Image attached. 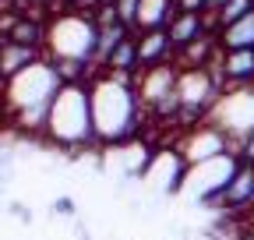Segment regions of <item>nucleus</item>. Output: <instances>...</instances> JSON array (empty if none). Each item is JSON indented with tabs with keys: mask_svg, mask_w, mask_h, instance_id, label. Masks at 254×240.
Segmentation results:
<instances>
[{
	"mask_svg": "<svg viewBox=\"0 0 254 240\" xmlns=\"http://www.w3.org/2000/svg\"><path fill=\"white\" fill-rule=\"evenodd\" d=\"M88 96H92V120H95L99 148H120L127 141L141 138L148 113L134 92V78L113 74V71H95L88 78Z\"/></svg>",
	"mask_w": 254,
	"mask_h": 240,
	"instance_id": "f257e3e1",
	"label": "nucleus"
},
{
	"mask_svg": "<svg viewBox=\"0 0 254 240\" xmlns=\"http://www.w3.org/2000/svg\"><path fill=\"white\" fill-rule=\"evenodd\" d=\"M60 85H64V78L46 57L36 60L32 67H25L21 74L7 78L0 85V106L7 113V124L21 134L43 138L46 113H50L53 96L60 92Z\"/></svg>",
	"mask_w": 254,
	"mask_h": 240,
	"instance_id": "f03ea898",
	"label": "nucleus"
},
{
	"mask_svg": "<svg viewBox=\"0 0 254 240\" xmlns=\"http://www.w3.org/2000/svg\"><path fill=\"white\" fill-rule=\"evenodd\" d=\"M43 141L60 148V152H85V148H99L95 141V120H92V96L88 81H64L60 92L50 103Z\"/></svg>",
	"mask_w": 254,
	"mask_h": 240,
	"instance_id": "7ed1b4c3",
	"label": "nucleus"
},
{
	"mask_svg": "<svg viewBox=\"0 0 254 240\" xmlns=\"http://www.w3.org/2000/svg\"><path fill=\"white\" fill-rule=\"evenodd\" d=\"M95 50H99V25H95L92 14L64 7L50 18L46 50H43V57L50 64H57V67L71 64V67L95 71Z\"/></svg>",
	"mask_w": 254,
	"mask_h": 240,
	"instance_id": "20e7f679",
	"label": "nucleus"
},
{
	"mask_svg": "<svg viewBox=\"0 0 254 240\" xmlns=\"http://www.w3.org/2000/svg\"><path fill=\"white\" fill-rule=\"evenodd\" d=\"M237 170H240V156L237 152H226V156L198 163V166H187L180 191H187L198 205H208V208L219 212V198H222V191H226V184L233 180Z\"/></svg>",
	"mask_w": 254,
	"mask_h": 240,
	"instance_id": "39448f33",
	"label": "nucleus"
},
{
	"mask_svg": "<svg viewBox=\"0 0 254 240\" xmlns=\"http://www.w3.org/2000/svg\"><path fill=\"white\" fill-rule=\"evenodd\" d=\"M208 124L226 134L230 145H233V152H237V145L254 131V85H247V88H226V92L219 96V103L212 106Z\"/></svg>",
	"mask_w": 254,
	"mask_h": 240,
	"instance_id": "423d86ee",
	"label": "nucleus"
},
{
	"mask_svg": "<svg viewBox=\"0 0 254 240\" xmlns=\"http://www.w3.org/2000/svg\"><path fill=\"white\" fill-rule=\"evenodd\" d=\"M177 152H180V159H184L187 166H198V163H208V159H219V156L233 152V145H230V138L222 134L219 127L201 124V127L184 131V138H180V145H177Z\"/></svg>",
	"mask_w": 254,
	"mask_h": 240,
	"instance_id": "0eeeda50",
	"label": "nucleus"
},
{
	"mask_svg": "<svg viewBox=\"0 0 254 240\" xmlns=\"http://www.w3.org/2000/svg\"><path fill=\"white\" fill-rule=\"evenodd\" d=\"M254 208V166L240 163V170L233 173V180L226 184L219 198V216H240L247 219V212Z\"/></svg>",
	"mask_w": 254,
	"mask_h": 240,
	"instance_id": "6e6552de",
	"label": "nucleus"
},
{
	"mask_svg": "<svg viewBox=\"0 0 254 240\" xmlns=\"http://www.w3.org/2000/svg\"><path fill=\"white\" fill-rule=\"evenodd\" d=\"M212 71L226 88H247L254 85V50H237V53H219V60L212 64Z\"/></svg>",
	"mask_w": 254,
	"mask_h": 240,
	"instance_id": "1a4fd4ad",
	"label": "nucleus"
},
{
	"mask_svg": "<svg viewBox=\"0 0 254 240\" xmlns=\"http://www.w3.org/2000/svg\"><path fill=\"white\" fill-rule=\"evenodd\" d=\"M163 64H177V50L170 43V32L159 28V32H141L138 36V67H163Z\"/></svg>",
	"mask_w": 254,
	"mask_h": 240,
	"instance_id": "9d476101",
	"label": "nucleus"
},
{
	"mask_svg": "<svg viewBox=\"0 0 254 240\" xmlns=\"http://www.w3.org/2000/svg\"><path fill=\"white\" fill-rule=\"evenodd\" d=\"M166 32H170L173 50L180 53V50H187L190 43H198V39L212 36V21H208V14H177V18L170 21Z\"/></svg>",
	"mask_w": 254,
	"mask_h": 240,
	"instance_id": "9b49d317",
	"label": "nucleus"
},
{
	"mask_svg": "<svg viewBox=\"0 0 254 240\" xmlns=\"http://www.w3.org/2000/svg\"><path fill=\"white\" fill-rule=\"evenodd\" d=\"M173 18H177V0H141L138 21H134V36H141V32H159V28H170Z\"/></svg>",
	"mask_w": 254,
	"mask_h": 240,
	"instance_id": "f8f14e48",
	"label": "nucleus"
},
{
	"mask_svg": "<svg viewBox=\"0 0 254 240\" xmlns=\"http://www.w3.org/2000/svg\"><path fill=\"white\" fill-rule=\"evenodd\" d=\"M36 60H43L39 50L18 46V43H11V39L0 36V85H4L7 78H14V74H21L25 67H32Z\"/></svg>",
	"mask_w": 254,
	"mask_h": 240,
	"instance_id": "ddd939ff",
	"label": "nucleus"
},
{
	"mask_svg": "<svg viewBox=\"0 0 254 240\" xmlns=\"http://www.w3.org/2000/svg\"><path fill=\"white\" fill-rule=\"evenodd\" d=\"M219 53H237V50H254V11L247 18H240L230 28H219L215 32Z\"/></svg>",
	"mask_w": 254,
	"mask_h": 240,
	"instance_id": "4468645a",
	"label": "nucleus"
},
{
	"mask_svg": "<svg viewBox=\"0 0 254 240\" xmlns=\"http://www.w3.org/2000/svg\"><path fill=\"white\" fill-rule=\"evenodd\" d=\"M99 71H113V74H127V78H138L141 67H138V36L131 39H124L110 57H106V64Z\"/></svg>",
	"mask_w": 254,
	"mask_h": 240,
	"instance_id": "2eb2a0df",
	"label": "nucleus"
},
{
	"mask_svg": "<svg viewBox=\"0 0 254 240\" xmlns=\"http://www.w3.org/2000/svg\"><path fill=\"white\" fill-rule=\"evenodd\" d=\"M251 11H254V0H230V4H222L219 11H212V14H208V21H212V32L237 25V21H240V18H247Z\"/></svg>",
	"mask_w": 254,
	"mask_h": 240,
	"instance_id": "dca6fc26",
	"label": "nucleus"
},
{
	"mask_svg": "<svg viewBox=\"0 0 254 240\" xmlns=\"http://www.w3.org/2000/svg\"><path fill=\"white\" fill-rule=\"evenodd\" d=\"M134 32L127 25H106V28H99V50H95V71H99L103 64H106V57L124 43V39H131Z\"/></svg>",
	"mask_w": 254,
	"mask_h": 240,
	"instance_id": "f3484780",
	"label": "nucleus"
},
{
	"mask_svg": "<svg viewBox=\"0 0 254 240\" xmlns=\"http://www.w3.org/2000/svg\"><path fill=\"white\" fill-rule=\"evenodd\" d=\"M113 7H117L120 21L134 32V21H138V7H141V0H113Z\"/></svg>",
	"mask_w": 254,
	"mask_h": 240,
	"instance_id": "a211bd4d",
	"label": "nucleus"
},
{
	"mask_svg": "<svg viewBox=\"0 0 254 240\" xmlns=\"http://www.w3.org/2000/svg\"><path fill=\"white\" fill-rule=\"evenodd\" d=\"M177 14H208V0H177Z\"/></svg>",
	"mask_w": 254,
	"mask_h": 240,
	"instance_id": "6ab92c4d",
	"label": "nucleus"
},
{
	"mask_svg": "<svg viewBox=\"0 0 254 240\" xmlns=\"http://www.w3.org/2000/svg\"><path fill=\"white\" fill-rule=\"evenodd\" d=\"M237 156H240V163H247V166H254V131L237 145Z\"/></svg>",
	"mask_w": 254,
	"mask_h": 240,
	"instance_id": "aec40b11",
	"label": "nucleus"
},
{
	"mask_svg": "<svg viewBox=\"0 0 254 240\" xmlns=\"http://www.w3.org/2000/svg\"><path fill=\"white\" fill-rule=\"evenodd\" d=\"M53 212H60V216H71V212H74V201H71V198H60V201H53Z\"/></svg>",
	"mask_w": 254,
	"mask_h": 240,
	"instance_id": "412c9836",
	"label": "nucleus"
},
{
	"mask_svg": "<svg viewBox=\"0 0 254 240\" xmlns=\"http://www.w3.org/2000/svg\"><path fill=\"white\" fill-rule=\"evenodd\" d=\"M240 240H254V223L244 219V230H240Z\"/></svg>",
	"mask_w": 254,
	"mask_h": 240,
	"instance_id": "4be33fe9",
	"label": "nucleus"
},
{
	"mask_svg": "<svg viewBox=\"0 0 254 240\" xmlns=\"http://www.w3.org/2000/svg\"><path fill=\"white\" fill-rule=\"evenodd\" d=\"M57 4H60V7H71V4H74V0H57Z\"/></svg>",
	"mask_w": 254,
	"mask_h": 240,
	"instance_id": "5701e85b",
	"label": "nucleus"
},
{
	"mask_svg": "<svg viewBox=\"0 0 254 240\" xmlns=\"http://www.w3.org/2000/svg\"><path fill=\"white\" fill-rule=\"evenodd\" d=\"M247 219H251V223H254V208H251V212H247Z\"/></svg>",
	"mask_w": 254,
	"mask_h": 240,
	"instance_id": "b1692460",
	"label": "nucleus"
}]
</instances>
